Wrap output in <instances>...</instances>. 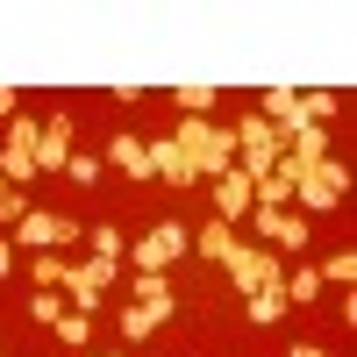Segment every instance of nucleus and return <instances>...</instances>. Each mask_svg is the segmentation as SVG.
<instances>
[{
    "label": "nucleus",
    "instance_id": "nucleus-15",
    "mask_svg": "<svg viewBox=\"0 0 357 357\" xmlns=\"http://www.w3.org/2000/svg\"><path fill=\"white\" fill-rule=\"evenodd\" d=\"M286 314V286H257L250 293V321H279Z\"/></svg>",
    "mask_w": 357,
    "mask_h": 357
},
{
    "label": "nucleus",
    "instance_id": "nucleus-14",
    "mask_svg": "<svg viewBox=\"0 0 357 357\" xmlns=\"http://www.w3.org/2000/svg\"><path fill=\"white\" fill-rule=\"evenodd\" d=\"M114 329H122V343H143V336L158 329V321H151V307H136V301H129L122 314H114Z\"/></svg>",
    "mask_w": 357,
    "mask_h": 357
},
{
    "label": "nucleus",
    "instance_id": "nucleus-2",
    "mask_svg": "<svg viewBox=\"0 0 357 357\" xmlns=\"http://www.w3.org/2000/svg\"><path fill=\"white\" fill-rule=\"evenodd\" d=\"M36 129L43 122H8V143H0V178H15V186H29V178H36Z\"/></svg>",
    "mask_w": 357,
    "mask_h": 357
},
{
    "label": "nucleus",
    "instance_id": "nucleus-5",
    "mask_svg": "<svg viewBox=\"0 0 357 357\" xmlns=\"http://www.w3.org/2000/svg\"><path fill=\"white\" fill-rule=\"evenodd\" d=\"M79 222H65V215H43V207H29V222L15 229V243H36V250H50V243H79Z\"/></svg>",
    "mask_w": 357,
    "mask_h": 357
},
{
    "label": "nucleus",
    "instance_id": "nucleus-21",
    "mask_svg": "<svg viewBox=\"0 0 357 357\" xmlns=\"http://www.w3.org/2000/svg\"><path fill=\"white\" fill-rule=\"evenodd\" d=\"M65 172H72V186H100V165H93V158H72Z\"/></svg>",
    "mask_w": 357,
    "mask_h": 357
},
{
    "label": "nucleus",
    "instance_id": "nucleus-7",
    "mask_svg": "<svg viewBox=\"0 0 357 357\" xmlns=\"http://www.w3.org/2000/svg\"><path fill=\"white\" fill-rule=\"evenodd\" d=\"M250 207H257V200H250V178H243V172L229 165V172L215 178V222H229V229H236V222L250 215Z\"/></svg>",
    "mask_w": 357,
    "mask_h": 357
},
{
    "label": "nucleus",
    "instance_id": "nucleus-10",
    "mask_svg": "<svg viewBox=\"0 0 357 357\" xmlns=\"http://www.w3.org/2000/svg\"><path fill=\"white\" fill-rule=\"evenodd\" d=\"M136 307H151V321H172V286H165V272H136Z\"/></svg>",
    "mask_w": 357,
    "mask_h": 357
},
{
    "label": "nucleus",
    "instance_id": "nucleus-12",
    "mask_svg": "<svg viewBox=\"0 0 357 357\" xmlns=\"http://www.w3.org/2000/svg\"><path fill=\"white\" fill-rule=\"evenodd\" d=\"M114 165H122V172L136 178V186H143V178H151V151H143L136 136H114Z\"/></svg>",
    "mask_w": 357,
    "mask_h": 357
},
{
    "label": "nucleus",
    "instance_id": "nucleus-1",
    "mask_svg": "<svg viewBox=\"0 0 357 357\" xmlns=\"http://www.w3.org/2000/svg\"><path fill=\"white\" fill-rule=\"evenodd\" d=\"M343 193H350V165H343V158H321V165H307V178L293 186V200H301L307 215H321V207H343Z\"/></svg>",
    "mask_w": 357,
    "mask_h": 357
},
{
    "label": "nucleus",
    "instance_id": "nucleus-18",
    "mask_svg": "<svg viewBox=\"0 0 357 357\" xmlns=\"http://www.w3.org/2000/svg\"><path fill=\"white\" fill-rule=\"evenodd\" d=\"M350 279H357V257H350V250H336L329 264H321V286H343V293H350Z\"/></svg>",
    "mask_w": 357,
    "mask_h": 357
},
{
    "label": "nucleus",
    "instance_id": "nucleus-6",
    "mask_svg": "<svg viewBox=\"0 0 357 357\" xmlns=\"http://www.w3.org/2000/svg\"><path fill=\"white\" fill-rule=\"evenodd\" d=\"M72 165V114H50L36 129V172H65Z\"/></svg>",
    "mask_w": 357,
    "mask_h": 357
},
{
    "label": "nucleus",
    "instance_id": "nucleus-24",
    "mask_svg": "<svg viewBox=\"0 0 357 357\" xmlns=\"http://www.w3.org/2000/svg\"><path fill=\"white\" fill-rule=\"evenodd\" d=\"M8 193H15V186H0V200H8Z\"/></svg>",
    "mask_w": 357,
    "mask_h": 357
},
{
    "label": "nucleus",
    "instance_id": "nucleus-16",
    "mask_svg": "<svg viewBox=\"0 0 357 357\" xmlns=\"http://www.w3.org/2000/svg\"><path fill=\"white\" fill-rule=\"evenodd\" d=\"M86 243H93V257H107V264H122V229H114V222H100V229H86Z\"/></svg>",
    "mask_w": 357,
    "mask_h": 357
},
{
    "label": "nucleus",
    "instance_id": "nucleus-4",
    "mask_svg": "<svg viewBox=\"0 0 357 357\" xmlns=\"http://www.w3.org/2000/svg\"><path fill=\"white\" fill-rule=\"evenodd\" d=\"M222 272H229V286L243 293V301H250L257 286H286V279H279V257H264V250H236Z\"/></svg>",
    "mask_w": 357,
    "mask_h": 357
},
{
    "label": "nucleus",
    "instance_id": "nucleus-9",
    "mask_svg": "<svg viewBox=\"0 0 357 357\" xmlns=\"http://www.w3.org/2000/svg\"><path fill=\"white\" fill-rule=\"evenodd\" d=\"M151 178H172V186H200L193 178V165H186V151L165 136V143H151Z\"/></svg>",
    "mask_w": 357,
    "mask_h": 357
},
{
    "label": "nucleus",
    "instance_id": "nucleus-22",
    "mask_svg": "<svg viewBox=\"0 0 357 357\" xmlns=\"http://www.w3.org/2000/svg\"><path fill=\"white\" fill-rule=\"evenodd\" d=\"M0 122H15V86H0Z\"/></svg>",
    "mask_w": 357,
    "mask_h": 357
},
{
    "label": "nucleus",
    "instance_id": "nucleus-17",
    "mask_svg": "<svg viewBox=\"0 0 357 357\" xmlns=\"http://www.w3.org/2000/svg\"><path fill=\"white\" fill-rule=\"evenodd\" d=\"M307 301H321V272H293V286H286V307H307Z\"/></svg>",
    "mask_w": 357,
    "mask_h": 357
},
{
    "label": "nucleus",
    "instance_id": "nucleus-19",
    "mask_svg": "<svg viewBox=\"0 0 357 357\" xmlns=\"http://www.w3.org/2000/svg\"><path fill=\"white\" fill-rule=\"evenodd\" d=\"M178 107H186V114H207V107H215V86L186 79V86H178Z\"/></svg>",
    "mask_w": 357,
    "mask_h": 357
},
{
    "label": "nucleus",
    "instance_id": "nucleus-20",
    "mask_svg": "<svg viewBox=\"0 0 357 357\" xmlns=\"http://www.w3.org/2000/svg\"><path fill=\"white\" fill-rule=\"evenodd\" d=\"M29 314H36V321H43V329H50V321H57V314H65V301H57V293H50V286H36V301H29Z\"/></svg>",
    "mask_w": 357,
    "mask_h": 357
},
{
    "label": "nucleus",
    "instance_id": "nucleus-3",
    "mask_svg": "<svg viewBox=\"0 0 357 357\" xmlns=\"http://www.w3.org/2000/svg\"><path fill=\"white\" fill-rule=\"evenodd\" d=\"M186 250H193V236L178 229V222H158L136 243V272H172V257H186Z\"/></svg>",
    "mask_w": 357,
    "mask_h": 357
},
{
    "label": "nucleus",
    "instance_id": "nucleus-8",
    "mask_svg": "<svg viewBox=\"0 0 357 357\" xmlns=\"http://www.w3.org/2000/svg\"><path fill=\"white\" fill-rule=\"evenodd\" d=\"M257 215V229L272 236V243H286V250H307V215H286V207H250Z\"/></svg>",
    "mask_w": 357,
    "mask_h": 357
},
{
    "label": "nucleus",
    "instance_id": "nucleus-23",
    "mask_svg": "<svg viewBox=\"0 0 357 357\" xmlns=\"http://www.w3.org/2000/svg\"><path fill=\"white\" fill-rule=\"evenodd\" d=\"M15 272V243H0V279H8Z\"/></svg>",
    "mask_w": 357,
    "mask_h": 357
},
{
    "label": "nucleus",
    "instance_id": "nucleus-11",
    "mask_svg": "<svg viewBox=\"0 0 357 357\" xmlns=\"http://www.w3.org/2000/svg\"><path fill=\"white\" fill-rule=\"evenodd\" d=\"M193 243H200V257H215V264H229L236 250H243V243H236V229H229V222H207V229L193 236Z\"/></svg>",
    "mask_w": 357,
    "mask_h": 357
},
{
    "label": "nucleus",
    "instance_id": "nucleus-13",
    "mask_svg": "<svg viewBox=\"0 0 357 357\" xmlns=\"http://www.w3.org/2000/svg\"><path fill=\"white\" fill-rule=\"evenodd\" d=\"M50 329H57V343H65V350H86V343H93V321H86V314H72V307L57 314Z\"/></svg>",
    "mask_w": 357,
    "mask_h": 357
}]
</instances>
